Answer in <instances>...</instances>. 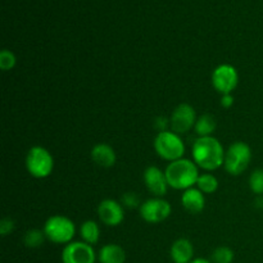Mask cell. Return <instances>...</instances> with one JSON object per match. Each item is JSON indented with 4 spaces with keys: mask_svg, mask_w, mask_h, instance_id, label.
Here are the masks:
<instances>
[{
    "mask_svg": "<svg viewBox=\"0 0 263 263\" xmlns=\"http://www.w3.org/2000/svg\"><path fill=\"white\" fill-rule=\"evenodd\" d=\"M234 254L233 249L230 247L221 246L217 247L215 251L211 254V262L212 263H233L234 261Z\"/></svg>",
    "mask_w": 263,
    "mask_h": 263,
    "instance_id": "obj_21",
    "label": "cell"
},
{
    "mask_svg": "<svg viewBox=\"0 0 263 263\" xmlns=\"http://www.w3.org/2000/svg\"><path fill=\"white\" fill-rule=\"evenodd\" d=\"M212 86L221 95L231 94L239 84L238 69L233 64L223 63L216 67L212 72Z\"/></svg>",
    "mask_w": 263,
    "mask_h": 263,
    "instance_id": "obj_7",
    "label": "cell"
},
{
    "mask_svg": "<svg viewBox=\"0 0 263 263\" xmlns=\"http://www.w3.org/2000/svg\"><path fill=\"white\" fill-rule=\"evenodd\" d=\"M170 257L174 263H190L194 259V246L186 238H180L172 243Z\"/></svg>",
    "mask_w": 263,
    "mask_h": 263,
    "instance_id": "obj_14",
    "label": "cell"
},
{
    "mask_svg": "<svg viewBox=\"0 0 263 263\" xmlns=\"http://www.w3.org/2000/svg\"><path fill=\"white\" fill-rule=\"evenodd\" d=\"M26 168L35 179H46L54 170L53 156L44 146H32L26 156Z\"/></svg>",
    "mask_w": 263,
    "mask_h": 263,
    "instance_id": "obj_5",
    "label": "cell"
},
{
    "mask_svg": "<svg viewBox=\"0 0 263 263\" xmlns=\"http://www.w3.org/2000/svg\"><path fill=\"white\" fill-rule=\"evenodd\" d=\"M15 225H14V221L9 217H5L0 221V235L2 236H7L8 234L13 233L14 230Z\"/></svg>",
    "mask_w": 263,
    "mask_h": 263,
    "instance_id": "obj_25",
    "label": "cell"
},
{
    "mask_svg": "<svg viewBox=\"0 0 263 263\" xmlns=\"http://www.w3.org/2000/svg\"><path fill=\"white\" fill-rule=\"evenodd\" d=\"M121 204L126 208H140V198H139V195L136 193L127 192L121 197Z\"/></svg>",
    "mask_w": 263,
    "mask_h": 263,
    "instance_id": "obj_24",
    "label": "cell"
},
{
    "mask_svg": "<svg viewBox=\"0 0 263 263\" xmlns=\"http://www.w3.org/2000/svg\"><path fill=\"white\" fill-rule=\"evenodd\" d=\"M167 126H170V120H167L166 117H158L156 120V127L158 128L159 133L161 131H166Z\"/></svg>",
    "mask_w": 263,
    "mask_h": 263,
    "instance_id": "obj_27",
    "label": "cell"
},
{
    "mask_svg": "<svg viewBox=\"0 0 263 263\" xmlns=\"http://www.w3.org/2000/svg\"><path fill=\"white\" fill-rule=\"evenodd\" d=\"M98 216L99 220L109 228H116L121 225L125 218V211L121 202L113 199H104L98 205Z\"/></svg>",
    "mask_w": 263,
    "mask_h": 263,
    "instance_id": "obj_11",
    "label": "cell"
},
{
    "mask_svg": "<svg viewBox=\"0 0 263 263\" xmlns=\"http://www.w3.org/2000/svg\"><path fill=\"white\" fill-rule=\"evenodd\" d=\"M90 156H91L92 162L102 168H110L115 166L117 161L115 149L107 143L95 144L90 152Z\"/></svg>",
    "mask_w": 263,
    "mask_h": 263,
    "instance_id": "obj_13",
    "label": "cell"
},
{
    "mask_svg": "<svg viewBox=\"0 0 263 263\" xmlns=\"http://www.w3.org/2000/svg\"><path fill=\"white\" fill-rule=\"evenodd\" d=\"M45 239L46 236L45 234H44V231L39 230V229H30V230L26 231L25 235H23V244H25L27 248L35 249L43 246Z\"/></svg>",
    "mask_w": 263,
    "mask_h": 263,
    "instance_id": "obj_20",
    "label": "cell"
},
{
    "mask_svg": "<svg viewBox=\"0 0 263 263\" xmlns=\"http://www.w3.org/2000/svg\"><path fill=\"white\" fill-rule=\"evenodd\" d=\"M249 187L257 195L263 194V168H257L249 176Z\"/></svg>",
    "mask_w": 263,
    "mask_h": 263,
    "instance_id": "obj_22",
    "label": "cell"
},
{
    "mask_svg": "<svg viewBox=\"0 0 263 263\" xmlns=\"http://www.w3.org/2000/svg\"><path fill=\"white\" fill-rule=\"evenodd\" d=\"M217 127V121L210 113H204L197 120L194 126V131L198 138H205V136H212Z\"/></svg>",
    "mask_w": 263,
    "mask_h": 263,
    "instance_id": "obj_17",
    "label": "cell"
},
{
    "mask_svg": "<svg viewBox=\"0 0 263 263\" xmlns=\"http://www.w3.org/2000/svg\"><path fill=\"white\" fill-rule=\"evenodd\" d=\"M98 254L94 248L85 241H71L62 252L63 263H95Z\"/></svg>",
    "mask_w": 263,
    "mask_h": 263,
    "instance_id": "obj_10",
    "label": "cell"
},
{
    "mask_svg": "<svg viewBox=\"0 0 263 263\" xmlns=\"http://www.w3.org/2000/svg\"><path fill=\"white\" fill-rule=\"evenodd\" d=\"M46 239L54 244H69L76 235V226L69 217L63 215L50 216L43 229Z\"/></svg>",
    "mask_w": 263,
    "mask_h": 263,
    "instance_id": "obj_3",
    "label": "cell"
},
{
    "mask_svg": "<svg viewBox=\"0 0 263 263\" xmlns=\"http://www.w3.org/2000/svg\"><path fill=\"white\" fill-rule=\"evenodd\" d=\"M181 204L187 212L200 213L205 207L204 194L198 187H190L182 193Z\"/></svg>",
    "mask_w": 263,
    "mask_h": 263,
    "instance_id": "obj_15",
    "label": "cell"
},
{
    "mask_svg": "<svg viewBox=\"0 0 263 263\" xmlns=\"http://www.w3.org/2000/svg\"><path fill=\"white\" fill-rule=\"evenodd\" d=\"M234 102H235V99H234L233 94L222 95V98H221V105H222V108H225V109H229V108L233 107Z\"/></svg>",
    "mask_w": 263,
    "mask_h": 263,
    "instance_id": "obj_26",
    "label": "cell"
},
{
    "mask_svg": "<svg viewBox=\"0 0 263 263\" xmlns=\"http://www.w3.org/2000/svg\"><path fill=\"white\" fill-rule=\"evenodd\" d=\"M197 120V112L194 107L189 103H181L175 108L170 117V127L174 133L181 135L194 128Z\"/></svg>",
    "mask_w": 263,
    "mask_h": 263,
    "instance_id": "obj_9",
    "label": "cell"
},
{
    "mask_svg": "<svg viewBox=\"0 0 263 263\" xmlns=\"http://www.w3.org/2000/svg\"><path fill=\"white\" fill-rule=\"evenodd\" d=\"M144 184L154 197L161 198L166 194L170 187L166 174L157 166L146 167L144 171Z\"/></svg>",
    "mask_w": 263,
    "mask_h": 263,
    "instance_id": "obj_12",
    "label": "cell"
},
{
    "mask_svg": "<svg viewBox=\"0 0 263 263\" xmlns=\"http://www.w3.org/2000/svg\"><path fill=\"white\" fill-rule=\"evenodd\" d=\"M252 161V149L244 141H235L228 148L225 153V167L226 172L231 176H239L248 168Z\"/></svg>",
    "mask_w": 263,
    "mask_h": 263,
    "instance_id": "obj_6",
    "label": "cell"
},
{
    "mask_svg": "<svg viewBox=\"0 0 263 263\" xmlns=\"http://www.w3.org/2000/svg\"><path fill=\"white\" fill-rule=\"evenodd\" d=\"M225 153L226 152L222 144L215 136L198 138L193 143V161L199 168H203L204 171H215V170L223 166Z\"/></svg>",
    "mask_w": 263,
    "mask_h": 263,
    "instance_id": "obj_1",
    "label": "cell"
},
{
    "mask_svg": "<svg viewBox=\"0 0 263 263\" xmlns=\"http://www.w3.org/2000/svg\"><path fill=\"white\" fill-rule=\"evenodd\" d=\"M80 236H81L82 241L94 246L99 241L100 238V228L95 221L87 220L80 228Z\"/></svg>",
    "mask_w": 263,
    "mask_h": 263,
    "instance_id": "obj_18",
    "label": "cell"
},
{
    "mask_svg": "<svg viewBox=\"0 0 263 263\" xmlns=\"http://www.w3.org/2000/svg\"><path fill=\"white\" fill-rule=\"evenodd\" d=\"M98 261L100 263H125L126 252L118 244H105L98 253Z\"/></svg>",
    "mask_w": 263,
    "mask_h": 263,
    "instance_id": "obj_16",
    "label": "cell"
},
{
    "mask_svg": "<svg viewBox=\"0 0 263 263\" xmlns=\"http://www.w3.org/2000/svg\"><path fill=\"white\" fill-rule=\"evenodd\" d=\"M190 263H212L210 259H205V258H194Z\"/></svg>",
    "mask_w": 263,
    "mask_h": 263,
    "instance_id": "obj_28",
    "label": "cell"
},
{
    "mask_svg": "<svg viewBox=\"0 0 263 263\" xmlns=\"http://www.w3.org/2000/svg\"><path fill=\"white\" fill-rule=\"evenodd\" d=\"M15 64H17V57H15V54L12 50L3 49L0 51V68L7 72L14 68Z\"/></svg>",
    "mask_w": 263,
    "mask_h": 263,
    "instance_id": "obj_23",
    "label": "cell"
},
{
    "mask_svg": "<svg viewBox=\"0 0 263 263\" xmlns=\"http://www.w3.org/2000/svg\"><path fill=\"white\" fill-rule=\"evenodd\" d=\"M198 168L199 167L192 159L181 158L170 162L168 166L164 170L170 187L182 190V192L190 189V187H194L200 175Z\"/></svg>",
    "mask_w": 263,
    "mask_h": 263,
    "instance_id": "obj_2",
    "label": "cell"
},
{
    "mask_svg": "<svg viewBox=\"0 0 263 263\" xmlns=\"http://www.w3.org/2000/svg\"><path fill=\"white\" fill-rule=\"evenodd\" d=\"M172 207L170 202L161 197H154L141 203L139 208L140 217L148 223H159L170 217Z\"/></svg>",
    "mask_w": 263,
    "mask_h": 263,
    "instance_id": "obj_8",
    "label": "cell"
},
{
    "mask_svg": "<svg viewBox=\"0 0 263 263\" xmlns=\"http://www.w3.org/2000/svg\"><path fill=\"white\" fill-rule=\"evenodd\" d=\"M197 187L203 194H213L218 189L217 177L212 174L199 175V179L197 181Z\"/></svg>",
    "mask_w": 263,
    "mask_h": 263,
    "instance_id": "obj_19",
    "label": "cell"
},
{
    "mask_svg": "<svg viewBox=\"0 0 263 263\" xmlns=\"http://www.w3.org/2000/svg\"><path fill=\"white\" fill-rule=\"evenodd\" d=\"M154 149L162 159L174 162L184 158L185 144L179 134L166 130L157 134L154 139Z\"/></svg>",
    "mask_w": 263,
    "mask_h": 263,
    "instance_id": "obj_4",
    "label": "cell"
}]
</instances>
